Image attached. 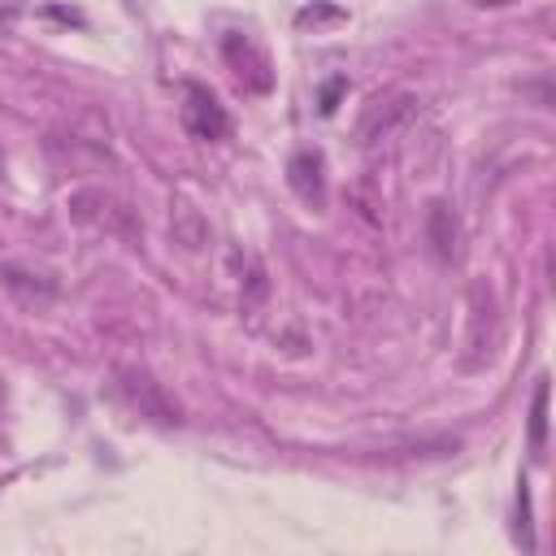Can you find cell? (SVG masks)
Here are the masks:
<instances>
[{
  "instance_id": "cell-1",
  "label": "cell",
  "mask_w": 556,
  "mask_h": 556,
  "mask_svg": "<svg viewBox=\"0 0 556 556\" xmlns=\"http://www.w3.org/2000/svg\"><path fill=\"white\" fill-rule=\"evenodd\" d=\"M113 382H117V395H122L143 421H156V426H178V421H182L178 400H174L148 369H139V365H122V369L113 374Z\"/></svg>"
},
{
  "instance_id": "cell-9",
  "label": "cell",
  "mask_w": 556,
  "mask_h": 556,
  "mask_svg": "<svg viewBox=\"0 0 556 556\" xmlns=\"http://www.w3.org/2000/svg\"><path fill=\"white\" fill-rule=\"evenodd\" d=\"M317 17H334V22H339V17H343V9H326V4H321V9H300V13H295V22H300V26H308V22H317Z\"/></svg>"
},
{
  "instance_id": "cell-8",
  "label": "cell",
  "mask_w": 556,
  "mask_h": 556,
  "mask_svg": "<svg viewBox=\"0 0 556 556\" xmlns=\"http://www.w3.org/2000/svg\"><path fill=\"white\" fill-rule=\"evenodd\" d=\"M174 235H178L187 248H200V243H204V226H200L195 208L182 204V200H178V208H174Z\"/></svg>"
},
{
  "instance_id": "cell-7",
  "label": "cell",
  "mask_w": 556,
  "mask_h": 556,
  "mask_svg": "<svg viewBox=\"0 0 556 556\" xmlns=\"http://www.w3.org/2000/svg\"><path fill=\"white\" fill-rule=\"evenodd\" d=\"M547 452V378L534 382V400H530V456L543 460Z\"/></svg>"
},
{
  "instance_id": "cell-6",
  "label": "cell",
  "mask_w": 556,
  "mask_h": 556,
  "mask_svg": "<svg viewBox=\"0 0 556 556\" xmlns=\"http://www.w3.org/2000/svg\"><path fill=\"white\" fill-rule=\"evenodd\" d=\"M426 239H430L439 261H456L460 256V226H456V213L443 200H434L426 208Z\"/></svg>"
},
{
  "instance_id": "cell-5",
  "label": "cell",
  "mask_w": 556,
  "mask_h": 556,
  "mask_svg": "<svg viewBox=\"0 0 556 556\" xmlns=\"http://www.w3.org/2000/svg\"><path fill=\"white\" fill-rule=\"evenodd\" d=\"M287 182H291V191H295L308 208H321V204H326V156H321L317 148L291 152V161H287Z\"/></svg>"
},
{
  "instance_id": "cell-2",
  "label": "cell",
  "mask_w": 556,
  "mask_h": 556,
  "mask_svg": "<svg viewBox=\"0 0 556 556\" xmlns=\"http://www.w3.org/2000/svg\"><path fill=\"white\" fill-rule=\"evenodd\" d=\"M417 109H421V100L413 96V91H382V96H374L365 109H361V117H356V139L369 148V143H378V139H391L395 130H404L413 117H417Z\"/></svg>"
},
{
  "instance_id": "cell-3",
  "label": "cell",
  "mask_w": 556,
  "mask_h": 556,
  "mask_svg": "<svg viewBox=\"0 0 556 556\" xmlns=\"http://www.w3.org/2000/svg\"><path fill=\"white\" fill-rule=\"evenodd\" d=\"M178 117H182V130L191 139H200V143H217V139L230 135V113H226V104L204 83H182V109H178Z\"/></svg>"
},
{
  "instance_id": "cell-4",
  "label": "cell",
  "mask_w": 556,
  "mask_h": 556,
  "mask_svg": "<svg viewBox=\"0 0 556 556\" xmlns=\"http://www.w3.org/2000/svg\"><path fill=\"white\" fill-rule=\"evenodd\" d=\"M222 56H226L230 74L239 78V87H248V91H256V96H265V91L274 87L269 56H265L248 35H226V39H222Z\"/></svg>"
},
{
  "instance_id": "cell-10",
  "label": "cell",
  "mask_w": 556,
  "mask_h": 556,
  "mask_svg": "<svg viewBox=\"0 0 556 556\" xmlns=\"http://www.w3.org/2000/svg\"><path fill=\"white\" fill-rule=\"evenodd\" d=\"M478 9H504V4H517V0H473Z\"/></svg>"
}]
</instances>
